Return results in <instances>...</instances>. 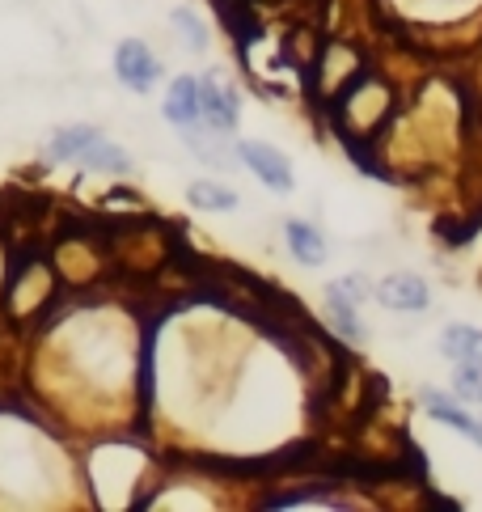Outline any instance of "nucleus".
I'll return each instance as SVG.
<instances>
[{
	"mask_svg": "<svg viewBox=\"0 0 482 512\" xmlns=\"http://www.w3.org/2000/svg\"><path fill=\"white\" fill-rule=\"evenodd\" d=\"M237 157L246 161V170H250L258 182H267V191L288 195V191L296 187L288 157H284L280 149H271V144H263V140H241V144H237Z\"/></svg>",
	"mask_w": 482,
	"mask_h": 512,
	"instance_id": "nucleus-1",
	"label": "nucleus"
},
{
	"mask_svg": "<svg viewBox=\"0 0 482 512\" xmlns=\"http://www.w3.org/2000/svg\"><path fill=\"white\" fill-rule=\"evenodd\" d=\"M115 77L123 85H132L136 94H144V89H153L161 81V60L140 39H123L115 51Z\"/></svg>",
	"mask_w": 482,
	"mask_h": 512,
	"instance_id": "nucleus-2",
	"label": "nucleus"
},
{
	"mask_svg": "<svg viewBox=\"0 0 482 512\" xmlns=\"http://www.w3.org/2000/svg\"><path fill=\"white\" fill-rule=\"evenodd\" d=\"M377 301L385 309H394V314H419V309L432 305V292L419 276H411V271H398V276H385L377 284Z\"/></svg>",
	"mask_w": 482,
	"mask_h": 512,
	"instance_id": "nucleus-3",
	"label": "nucleus"
},
{
	"mask_svg": "<svg viewBox=\"0 0 482 512\" xmlns=\"http://www.w3.org/2000/svg\"><path fill=\"white\" fill-rule=\"evenodd\" d=\"M237 111L241 102L229 85H220L216 77H203L199 81V119L212 127V132H229V127H237Z\"/></svg>",
	"mask_w": 482,
	"mask_h": 512,
	"instance_id": "nucleus-4",
	"label": "nucleus"
},
{
	"mask_svg": "<svg viewBox=\"0 0 482 512\" xmlns=\"http://www.w3.org/2000/svg\"><path fill=\"white\" fill-rule=\"evenodd\" d=\"M423 407H428V415H432V419H440V424H449L453 432L470 436L474 445H482V424H478L474 415H466V411H461L457 402H449V398H444L440 390H423Z\"/></svg>",
	"mask_w": 482,
	"mask_h": 512,
	"instance_id": "nucleus-5",
	"label": "nucleus"
},
{
	"mask_svg": "<svg viewBox=\"0 0 482 512\" xmlns=\"http://www.w3.org/2000/svg\"><path fill=\"white\" fill-rule=\"evenodd\" d=\"M165 119L178 123L182 132L199 119V81L195 77H178L170 85V94H165Z\"/></svg>",
	"mask_w": 482,
	"mask_h": 512,
	"instance_id": "nucleus-6",
	"label": "nucleus"
},
{
	"mask_svg": "<svg viewBox=\"0 0 482 512\" xmlns=\"http://www.w3.org/2000/svg\"><path fill=\"white\" fill-rule=\"evenodd\" d=\"M284 237H288V250H292L301 263H309V267L326 263V237L313 229L309 221H288V225H284Z\"/></svg>",
	"mask_w": 482,
	"mask_h": 512,
	"instance_id": "nucleus-7",
	"label": "nucleus"
},
{
	"mask_svg": "<svg viewBox=\"0 0 482 512\" xmlns=\"http://www.w3.org/2000/svg\"><path fill=\"white\" fill-rule=\"evenodd\" d=\"M440 352L449 356V360H457V364L482 360V331H478V326H444Z\"/></svg>",
	"mask_w": 482,
	"mask_h": 512,
	"instance_id": "nucleus-8",
	"label": "nucleus"
},
{
	"mask_svg": "<svg viewBox=\"0 0 482 512\" xmlns=\"http://www.w3.org/2000/svg\"><path fill=\"white\" fill-rule=\"evenodd\" d=\"M94 140H102L98 127H64V132L51 136L47 157H51V161H72V157H77V161H81V153H85Z\"/></svg>",
	"mask_w": 482,
	"mask_h": 512,
	"instance_id": "nucleus-9",
	"label": "nucleus"
},
{
	"mask_svg": "<svg viewBox=\"0 0 482 512\" xmlns=\"http://www.w3.org/2000/svg\"><path fill=\"white\" fill-rule=\"evenodd\" d=\"M81 161H85V166H94V170H106V174H127V170H132V157H127L119 144H110L106 136L89 144V149L81 153Z\"/></svg>",
	"mask_w": 482,
	"mask_h": 512,
	"instance_id": "nucleus-10",
	"label": "nucleus"
},
{
	"mask_svg": "<svg viewBox=\"0 0 482 512\" xmlns=\"http://www.w3.org/2000/svg\"><path fill=\"white\" fill-rule=\"evenodd\" d=\"M326 301H330V318H335L339 335H347V339H364V326H360V314H356V301L343 297L339 288H326Z\"/></svg>",
	"mask_w": 482,
	"mask_h": 512,
	"instance_id": "nucleus-11",
	"label": "nucleus"
},
{
	"mask_svg": "<svg viewBox=\"0 0 482 512\" xmlns=\"http://www.w3.org/2000/svg\"><path fill=\"white\" fill-rule=\"evenodd\" d=\"M191 204L203 212H229V208H237V195L229 187H220V182H195Z\"/></svg>",
	"mask_w": 482,
	"mask_h": 512,
	"instance_id": "nucleus-12",
	"label": "nucleus"
},
{
	"mask_svg": "<svg viewBox=\"0 0 482 512\" xmlns=\"http://www.w3.org/2000/svg\"><path fill=\"white\" fill-rule=\"evenodd\" d=\"M453 390L461 402H482V360H466L453 369Z\"/></svg>",
	"mask_w": 482,
	"mask_h": 512,
	"instance_id": "nucleus-13",
	"label": "nucleus"
},
{
	"mask_svg": "<svg viewBox=\"0 0 482 512\" xmlns=\"http://www.w3.org/2000/svg\"><path fill=\"white\" fill-rule=\"evenodd\" d=\"M174 26H178V34H182V39H187V47H203V43H208V34H203V26L195 22V13L191 9H178L174 13Z\"/></svg>",
	"mask_w": 482,
	"mask_h": 512,
	"instance_id": "nucleus-14",
	"label": "nucleus"
}]
</instances>
